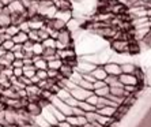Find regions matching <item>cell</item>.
<instances>
[{
    "mask_svg": "<svg viewBox=\"0 0 151 127\" xmlns=\"http://www.w3.org/2000/svg\"><path fill=\"white\" fill-rule=\"evenodd\" d=\"M53 18L60 19V21H63L64 23H67L71 18H72V11L71 10H57Z\"/></svg>",
    "mask_w": 151,
    "mask_h": 127,
    "instance_id": "obj_5",
    "label": "cell"
},
{
    "mask_svg": "<svg viewBox=\"0 0 151 127\" xmlns=\"http://www.w3.org/2000/svg\"><path fill=\"white\" fill-rule=\"evenodd\" d=\"M46 26H49L52 28L53 30H63L65 29V23L63 21H60V19H56V18H52V19H46Z\"/></svg>",
    "mask_w": 151,
    "mask_h": 127,
    "instance_id": "obj_6",
    "label": "cell"
},
{
    "mask_svg": "<svg viewBox=\"0 0 151 127\" xmlns=\"http://www.w3.org/2000/svg\"><path fill=\"white\" fill-rule=\"evenodd\" d=\"M41 44L44 45V48H56V40L52 37H48L46 40L41 41Z\"/></svg>",
    "mask_w": 151,
    "mask_h": 127,
    "instance_id": "obj_11",
    "label": "cell"
},
{
    "mask_svg": "<svg viewBox=\"0 0 151 127\" xmlns=\"http://www.w3.org/2000/svg\"><path fill=\"white\" fill-rule=\"evenodd\" d=\"M44 45L41 44V41L34 42L33 44V55H38V56H42V52H44Z\"/></svg>",
    "mask_w": 151,
    "mask_h": 127,
    "instance_id": "obj_10",
    "label": "cell"
},
{
    "mask_svg": "<svg viewBox=\"0 0 151 127\" xmlns=\"http://www.w3.org/2000/svg\"><path fill=\"white\" fill-rule=\"evenodd\" d=\"M125 12L129 15L131 19H132V18L147 17V8L144 7V6H134V7H128V10H127Z\"/></svg>",
    "mask_w": 151,
    "mask_h": 127,
    "instance_id": "obj_3",
    "label": "cell"
},
{
    "mask_svg": "<svg viewBox=\"0 0 151 127\" xmlns=\"http://www.w3.org/2000/svg\"><path fill=\"white\" fill-rule=\"evenodd\" d=\"M57 41L64 46V48H68V46H74V41H72V33L68 30V29H63V30H59L57 33Z\"/></svg>",
    "mask_w": 151,
    "mask_h": 127,
    "instance_id": "obj_2",
    "label": "cell"
},
{
    "mask_svg": "<svg viewBox=\"0 0 151 127\" xmlns=\"http://www.w3.org/2000/svg\"><path fill=\"white\" fill-rule=\"evenodd\" d=\"M147 18H151V8H147Z\"/></svg>",
    "mask_w": 151,
    "mask_h": 127,
    "instance_id": "obj_13",
    "label": "cell"
},
{
    "mask_svg": "<svg viewBox=\"0 0 151 127\" xmlns=\"http://www.w3.org/2000/svg\"><path fill=\"white\" fill-rule=\"evenodd\" d=\"M104 68L109 75H120L121 74V68H120L119 63H114V62H108V63L104 64Z\"/></svg>",
    "mask_w": 151,
    "mask_h": 127,
    "instance_id": "obj_4",
    "label": "cell"
},
{
    "mask_svg": "<svg viewBox=\"0 0 151 127\" xmlns=\"http://www.w3.org/2000/svg\"><path fill=\"white\" fill-rule=\"evenodd\" d=\"M63 63H64V62H63L61 59L49 60V62H48V68H49V70H57V71H59L60 67L63 66Z\"/></svg>",
    "mask_w": 151,
    "mask_h": 127,
    "instance_id": "obj_9",
    "label": "cell"
},
{
    "mask_svg": "<svg viewBox=\"0 0 151 127\" xmlns=\"http://www.w3.org/2000/svg\"><path fill=\"white\" fill-rule=\"evenodd\" d=\"M74 71V67H71V66H68L67 63H63V66L60 67L59 73L61 74V77L63 78H68L71 75V73Z\"/></svg>",
    "mask_w": 151,
    "mask_h": 127,
    "instance_id": "obj_8",
    "label": "cell"
},
{
    "mask_svg": "<svg viewBox=\"0 0 151 127\" xmlns=\"http://www.w3.org/2000/svg\"><path fill=\"white\" fill-rule=\"evenodd\" d=\"M129 44L127 38H119V40H112L110 42V48L116 53H129Z\"/></svg>",
    "mask_w": 151,
    "mask_h": 127,
    "instance_id": "obj_1",
    "label": "cell"
},
{
    "mask_svg": "<svg viewBox=\"0 0 151 127\" xmlns=\"http://www.w3.org/2000/svg\"><path fill=\"white\" fill-rule=\"evenodd\" d=\"M27 37L30 41L33 42H38L40 41V37H38V30H30L27 33Z\"/></svg>",
    "mask_w": 151,
    "mask_h": 127,
    "instance_id": "obj_12",
    "label": "cell"
},
{
    "mask_svg": "<svg viewBox=\"0 0 151 127\" xmlns=\"http://www.w3.org/2000/svg\"><path fill=\"white\" fill-rule=\"evenodd\" d=\"M91 75L95 78V79H105L106 75H108V73L105 71L104 66H97V67L91 71Z\"/></svg>",
    "mask_w": 151,
    "mask_h": 127,
    "instance_id": "obj_7",
    "label": "cell"
}]
</instances>
